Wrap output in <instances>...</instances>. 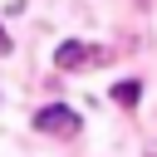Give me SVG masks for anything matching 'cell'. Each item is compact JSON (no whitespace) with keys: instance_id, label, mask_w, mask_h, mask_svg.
Masks as SVG:
<instances>
[{"instance_id":"obj_3","label":"cell","mask_w":157,"mask_h":157,"mask_svg":"<svg viewBox=\"0 0 157 157\" xmlns=\"http://www.w3.org/2000/svg\"><path fill=\"white\" fill-rule=\"evenodd\" d=\"M142 98V83L137 78H123V83H113V103H123V108H132Z\"/></svg>"},{"instance_id":"obj_1","label":"cell","mask_w":157,"mask_h":157,"mask_svg":"<svg viewBox=\"0 0 157 157\" xmlns=\"http://www.w3.org/2000/svg\"><path fill=\"white\" fill-rule=\"evenodd\" d=\"M34 128H39V132H49V137H69V132H78V113H74V108H64V103H49V108H39V113H34Z\"/></svg>"},{"instance_id":"obj_2","label":"cell","mask_w":157,"mask_h":157,"mask_svg":"<svg viewBox=\"0 0 157 157\" xmlns=\"http://www.w3.org/2000/svg\"><path fill=\"white\" fill-rule=\"evenodd\" d=\"M93 59H98V49H88V44H78V39H69V44L54 49V64H59V69H88Z\"/></svg>"},{"instance_id":"obj_4","label":"cell","mask_w":157,"mask_h":157,"mask_svg":"<svg viewBox=\"0 0 157 157\" xmlns=\"http://www.w3.org/2000/svg\"><path fill=\"white\" fill-rule=\"evenodd\" d=\"M0 54H10V34L5 29H0Z\"/></svg>"}]
</instances>
